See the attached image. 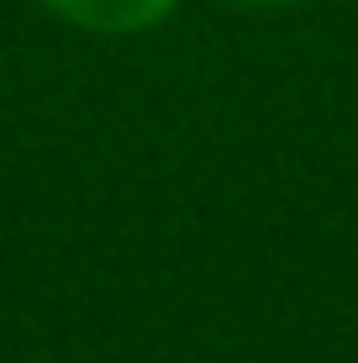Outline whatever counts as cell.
<instances>
[{"mask_svg":"<svg viewBox=\"0 0 358 363\" xmlns=\"http://www.w3.org/2000/svg\"><path fill=\"white\" fill-rule=\"evenodd\" d=\"M53 21L90 37H142L179 11V0H32Z\"/></svg>","mask_w":358,"mask_h":363,"instance_id":"6da1fadb","label":"cell"},{"mask_svg":"<svg viewBox=\"0 0 358 363\" xmlns=\"http://www.w3.org/2000/svg\"><path fill=\"white\" fill-rule=\"evenodd\" d=\"M232 11H285V6H301V0H221Z\"/></svg>","mask_w":358,"mask_h":363,"instance_id":"7a4b0ae2","label":"cell"}]
</instances>
